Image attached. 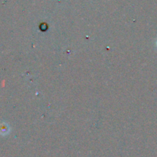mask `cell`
I'll use <instances>...</instances> for the list:
<instances>
[{"instance_id": "1", "label": "cell", "mask_w": 157, "mask_h": 157, "mask_svg": "<svg viewBox=\"0 0 157 157\" xmlns=\"http://www.w3.org/2000/svg\"><path fill=\"white\" fill-rule=\"evenodd\" d=\"M156 45H157V42H156Z\"/></svg>"}]
</instances>
